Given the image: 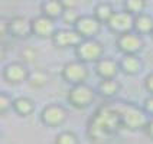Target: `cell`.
<instances>
[{"instance_id": "cell-29", "label": "cell", "mask_w": 153, "mask_h": 144, "mask_svg": "<svg viewBox=\"0 0 153 144\" xmlns=\"http://www.w3.org/2000/svg\"><path fill=\"white\" fill-rule=\"evenodd\" d=\"M145 134L150 140H153V117H150V120H149V123H147V126H146L145 128Z\"/></svg>"}, {"instance_id": "cell-26", "label": "cell", "mask_w": 153, "mask_h": 144, "mask_svg": "<svg viewBox=\"0 0 153 144\" xmlns=\"http://www.w3.org/2000/svg\"><path fill=\"white\" fill-rule=\"evenodd\" d=\"M20 56H22V61L27 65V64L36 62L38 56H39V52H38V49H35L33 46H27V48H25V49L22 51Z\"/></svg>"}, {"instance_id": "cell-8", "label": "cell", "mask_w": 153, "mask_h": 144, "mask_svg": "<svg viewBox=\"0 0 153 144\" xmlns=\"http://www.w3.org/2000/svg\"><path fill=\"white\" fill-rule=\"evenodd\" d=\"M4 26H6L9 36L13 39H17V41H23V39L33 36L32 35V19H27L22 15L10 17L4 23Z\"/></svg>"}, {"instance_id": "cell-19", "label": "cell", "mask_w": 153, "mask_h": 144, "mask_svg": "<svg viewBox=\"0 0 153 144\" xmlns=\"http://www.w3.org/2000/svg\"><path fill=\"white\" fill-rule=\"evenodd\" d=\"M35 101L29 97H17L13 101V111L19 117H29L35 112Z\"/></svg>"}, {"instance_id": "cell-22", "label": "cell", "mask_w": 153, "mask_h": 144, "mask_svg": "<svg viewBox=\"0 0 153 144\" xmlns=\"http://www.w3.org/2000/svg\"><path fill=\"white\" fill-rule=\"evenodd\" d=\"M146 6H147L146 0H124V10L130 12L134 16L145 13Z\"/></svg>"}, {"instance_id": "cell-3", "label": "cell", "mask_w": 153, "mask_h": 144, "mask_svg": "<svg viewBox=\"0 0 153 144\" xmlns=\"http://www.w3.org/2000/svg\"><path fill=\"white\" fill-rule=\"evenodd\" d=\"M95 97H97V89H94L91 85L85 82V84L71 85L67 94V101L75 110H87L93 105Z\"/></svg>"}, {"instance_id": "cell-9", "label": "cell", "mask_w": 153, "mask_h": 144, "mask_svg": "<svg viewBox=\"0 0 153 144\" xmlns=\"http://www.w3.org/2000/svg\"><path fill=\"white\" fill-rule=\"evenodd\" d=\"M29 74L30 69L27 68L25 62H10L1 71L3 81L10 85H20L23 82H27Z\"/></svg>"}, {"instance_id": "cell-17", "label": "cell", "mask_w": 153, "mask_h": 144, "mask_svg": "<svg viewBox=\"0 0 153 144\" xmlns=\"http://www.w3.org/2000/svg\"><path fill=\"white\" fill-rule=\"evenodd\" d=\"M64 12H65V7L61 0H43L41 3V15L51 17L53 20L61 19Z\"/></svg>"}, {"instance_id": "cell-1", "label": "cell", "mask_w": 153, "mask_h": 144, "mask_svg": "<svg viewBox=\"0 0 153 144\" xmlns=\"http://www.w3.org/2000/svg\"><path fill=\"white\" fill-rule=\"evenodd\" d=\"M121 126L119 108L116 104H104L94 111L87 124V137L91 144H108L117 136Z\"/></svg>"}, {"instance_id": "cell-21", "label": "cell", "mask_w": 153, "mask_h": 144, "mask_svg": "<svg viewBox=\"0 0 153 144\" xmlns=\"http://www.w3.org/2000/svg\"><path fill=\"white\" fill-rule=\"evenodd\" d=\"M49 82V75L45 69H35V71H30L29 74V78H27V84L29 86H32L35 89H41V88H45Z\"/></svg>"}, {"instance_id": "cell-15", "label": "cell", "mask_w": 153, "mask_h": 144, "mask_svg": "<svg viewBox=\"0 0 153 144\" xmlns=\"http://www.w3.org/2000/svg\"><path fill=\"white\" fill-rule=\"evenodd\" d=\"M119 62L121 72L127 76H136L143 71V61L139 55H123Z\"/></svg>"}, {"instance_id": "cell-4", "label": "cell", "mask_w": 153, "mask_h": 144, "mask_svg": "<svg viewBox=\"0 0 153 144\" xmlns=\"http://www.w3.org/2000/svg\"><path fill=\"white\" fill-rule=\"evenodd\" d=\"M75 58L84 64H95L104 58V45H102L97 38H90V39H82L75 49Z\"/></svg>"}, {"instance_id": "cell-23", "label": "cell", "mask_w": 153, "mask_h": 144, "mask_svg": "<svg viewBox=\"0 0 153 144\" xmlns=\"http://www.w3.org/2000/svg\"><path fill=\"white\" fill-rule=\"evenodd\" d=\"M55 144H79V138L74 131L64 130L55 137Z\"/></svg>"}, {"instance_id": "cell-12", "label": "cell", "mask_w": 153, "mask_h": 144, "mask_svg": "<svg viewBox=\"0 0 153 144\" xmlns=\"http://www.w3.org/2000/svg\"><path fill=\"white\" fill-rule=\"evenodd\" d=\"M55 48L58 49H69L79 45V42L82 41V36L76 32L74 27H64V29H58L56 33L53 35V38L51 39Z\"/></svg>"}, {"instance_id": "cell-10", "label": "cell", "mask_w": 153, "mask_h": 144, "mask_svg": "<svg viewBox=\"0 0 153 144\" xmlns=\"http://www.w3.org/2000/svg\"><path fill=\"white\" fill-rule=\"evenodd\" d=\"M105 26L108 27L111 33L117 35V36L131 32V30H134V15H131L127 10L116 12Z\"/></svg>"}, {"instance_id": "cell-24", "label": "cell", "mask_w": 153, "mask_h": 144, "mask_svg": "<svg viewBox=\"0 0 153 144\" xmlns=\"http://www.w3.org/2000/svg\"><path fill=\"white\" fill-rule=\"evenodd\" d=\"M13 101L15 98H12V95H9L7 92L0 94V114L4 117L10 110H13Z\"/></svg>"}, {"instance_id": "cell-7", "label": "cell", "mask_w": 153, "mask_h": 144, "mask_svg": "<svg viewBox=\"0 0 153 144\" xmlns=\"http://www.w3.org/2000/svg\"><path fill=\"white\" fill-rule=\"evenodd\" d=\"M116 46L123 55H139L145 49V39L142 35L131 30L116 38Z\"/></svg>"}, {"instance_id": "cell-30", "label": "cell", "mask_w": 153, "mask_h": 144, "mask_svg": "<svg viewBox=\"0 0 153 144\" xmlns=\"http://www.w3.org/2000/svg\"><path fill=\"white\" fill-rule=\"evenodd\" d=\"M65 9H76L78 6V0H61Z\"/></svg>"}, {"instance_id": "cell-31", "label": "cell", "mask_w": 153, "mask_h": 144, "mask_svg": "<svg viewBox=\"0 0 153 144\" xmlns=\"http://www.w3.org/2000/svg\"><path fill=\"white\" fill-rule=\"evenodd\" d=\"M152 39H153V33H152Z\"/></svg>"}, {"instance_id": "cell-20", "label": "cell", "mask_w": 153, "mask_h": 144, "mask_svg": "<svg viewBox=\"0 0 153 144\" xmlns=\"http://www.w3.org/2000/svg\"><path fill=\"white\" fill-rule=\"evenodd\" d=\"M114 13H116L114 6L111 4L110 1H100V3H97L93 12V15L101 22L102 25H107Z\"/></svg>"}, {"instance_id": "cell-13", "label": "cell", "mask_w": 153, "mask_h": 144, "mask_svg": "<svg viewBox=\"0 0 153 144\" xmlns=\"http://www.w3.org/2000/svg\"><path fill=\"white\" fill-rule=\"evenodd\" d=\"M56 30V23L51 17L39 15L32 19V35L39 39H52Z\"/></svg>"}, {"instance_id": "cell-18", "label": "cell", "mask_w": 153, "mask_h": 144, "mask_svg": "<svg viewBox=\"0 0 153 144\" xmlns=\"http://www.w3.org/2000/svg\"><path fill=\"white\" fill-rule=\"evenodd\" d=\"M134 32L142 36H152L153 33V16L149 13H140L134 16Z\"/></svg>"}, {"instance_id": "cell-16", "label": "cell", "mask_w": 153, "mask_h": 144, "mask_svg": "<svg viewBox=\"0 0 153 144\" xmlns=\"http://www.w3.org/2000/svg\"><path fill=\"white\" fill-rule=\"evenodd\" d=\"M121 89V84L117 81V78H111V79H101L97 85V94L105 98V100H113L119 95Z\"/></svg>"}, {"instance_id": "cell-14", "label": "cell", "mask_w": 153, "mask_h": 144, "mask_svg": "<svg viewBox=\"0 0 153 144\" xmlns=\"http://www.w3.org/2000/svg\"><path fill=\"white\" fill-rule=\"evenodd\" d=\"M121 69H120V62L113 58H101L98 62H95V74L100 79H111L117 78Z\"/></svg>"}, {"instance_id": "cell-6", "label": "cell", "mask_w": 153, "mask_h": 144, "mask_svg": "<svg viewBox=\"0 0 153 144\" xmlns=\"http://www.w3.org/2000/svg\"><path fill=\"white\" fill-rule=\"evenodd\" d=\"M61 76H62V79L69 85L85 84V82L88 81L90 71H88L87 64L75 59V61H69V62H67V64L62 66Z\"/></svg>"}, {"instance_id": "cell-25", "label": "cell", "mask_w": 153, "mask_h": 144, "mask_svg": "<svg viewBox=\"0 0 153 144\" xmlns=\"http://www.w3.org/2000/svg\"><path fill=\"white\" fill-rule=\"evenodd\" d=\"M79 16H81V15L76 12V9H65V12H64L62 16H61V20L64 22V25L74 27L76 23V20L79 19Z\"/></svg>"}, {"instance_id": "cell-5", "label": "cell", "mask_w": 153, "mask_h": 144, "mask_svg": "<svg viewBox=\"0 0 153 144\" xmlns=\"http://www.w3.org/2000/svg\"><path fill=\"white\" fill-rule=\"evenodd\" d=\"M68 110L61 105V104H48L45 105L41 111V123H42L45 127H49V128H58L62 127L67 120H68Z\"/></svg>"}, {"instance_id": "cell-2", "label": "cell", "mask_w": 153, "mask_h": 144, "mask_svg": "<svg viewBox=\"0 0 153 144\" xmlns=\"http://www.w3.org/2000/svg\"><path fill=\"white\" fill-rule=\"evenodd\" d=\"M120 112L121 126L128 131H145L146 126L150 120V115L145 111L143 107H139L133 102L121 101L116 104Z\"/></svg>"}, {"instance_id": "cell-11", "label": "cell", "mask_w": 153, "mask_h": 144, "mask_svg": "<svg viewBox=\"0 0 153 144\" xmlns=\"http://www.w3.org/2000/svg\"><path fill=\"white\" fill-rule=\"evenodd\" d=\"M101 27L102 23L94 15H81L74 26V29L82 36V39L97 38L101 32Z\"/></svg>"}, {"instance_id": "cell-28", "label": "cell", "mask_w": 153, "mask_h": 144, "mask_svg": "<svg viewBox=\"0 0 153 144\" xmlns=\"http://www.w3.org/2000/svg\"><path fill=\"white\" fill-rule=\"evenodd\" d=\"M145 89L149 94H153V72H150L145 78Z\"/></svg>"}, {"instance_id": "cell-27", "label": "cell", "mask_w": 153, "mask_h": 144, "mask_svg": "<svg viewBox=\"0 0 153 144\" xmlns=\"http://www.w3.org/2000/svg\"><path fill=\"white\" fill-rule=\"evenodd\" d=\"M143 108H145V111L150 115V117H153V94H149V97L145 98V101H143Z\"/></svg>"}]
</instances>
